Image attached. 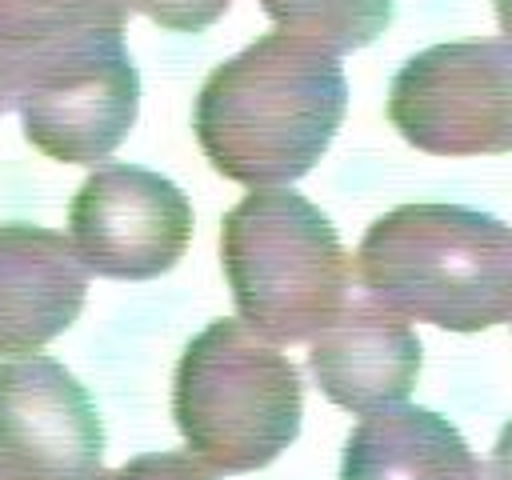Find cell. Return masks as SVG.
Masks as SVG:
<instances>
[{
    "mask_svg": "<svg viewBox=\"0 0 512 480\" xmlns=\"http://www.w3.org/2000/svg\"><path fill=\"white\" fill-rule=\"evenodd\" d=\"M344 108L348 80L336 52L292 32H268L204 80L192 128L220 176L280 188L328 152Z\"/></svg>",
    "mask_w": 512,
    "mask_h": 480,
    "instance_id": "cell-1",
    "label": "cell"
},
{
    "mask_svg": "<svg viewBox=\"0 0 512 480\" xmlns=\"http://www.w3.org/2000/svg\"><path fill=\"white\" fill-rule=\"evenodd\" d=\"M372 300L404 320L484 332L512 320V228L460 204L384 212L356 248Z\"/></svg>",
    "mask_w": 512,
    "mask_h": 480,
    "instance_id": "cell-2",
    "label": "cell"
},
{
    "mask_svg": "<svg viewBox=\"0 0 512 480\" xmlns=\"http://www.w3.org/2000/svg\"><path fill=\"white\" fill-rule=\"evenodd\" d=\"M220 260L240 320L268 344L316 340L348 304V252L300 192L260 188L228 208Z\"/></svg>",
    "mask_w": 512,
    "mask_h": 480,
    "instance_id": "cell-3",
    "label": "cell"
},
{
    "mask_svg": "<svg viewBox=\"0 0 512 480\" xmlns=\"http://www.w3.org/2000/svg\"><path fill=\"white\" fill-rule=\"evenodd\" d=\"M300 372L244 320H212L172 376V416L212 472H256L300 432Z\"/></svg>",
    "mask_w": 512,
    "mask_h": 480,
    "instance_id": "cell-4",
    "label": "cell"
},
{
    "mask_svg": "<svg viewBox=\"0 0 512 480\" xmlns=\"http://www.w3.org/2000/svg\"><path fill=\"white\" fill-rule=\"evenodd\" d=\"M388 120L432 156L512 152V36L416 52L392 76Z\"/></svg>",
    "mask_w": 512,
    "mask_h": 480,
    "instance_id": "cell-5",
    "label": "cell"
},
{
    "mask_svg": "<svg viewBox=\"0 0 512 480\" xmlns=\"http://www.w3.org/2000/svg\"><path fill=\"white\" fill-rule=\"evenodd\" d=\"M68 228L88 272L108 280H152L184 256L192 240V204L160 172L104 164L76 188Z\"/></svg>",
    "mask_w": 512,
    "mask_h": 480,
    "instance_id": "cell-6",
    "label": "cell"
},
{
    "mask_svg": "<svg viewBox=\"0 0 512 480\" xmlns=\"http://www.w3.org/2000/svg\"><path fill=\"white\" fill-rule=\"evenodd\" d=\"M0 456L24 480L100 476L96 404L60 360L32 352L0 364Z\"/></svg>",
    "mask_w": 512,
    "mask_h": 480,
    "instance_id": "cell-7",
    "label": "cell"
},
{
    "mask_svg": "<svg viewBox=\"0 0 512 480\" xmlns=\"http://www.w3.org/2000/svg\"><path fill=\"white\" fill-rule=\"evenodd\" d=\"M12 108L20 112L32 148L64 164H96L136 124L140 76L120 40L20 80Z\"/></svg>",
    "mask_w": 512,
    "mask_h": 480,
    "instance_id": "cell-8",
    "label": "cell"
},
{
    "mask_svg": "<svg viewBox=\"0 0 512 480\" xmlns=\"http://www.w3.org/2000/svg\"><path fill=\"white\" fill-rule=\"evenodd\" d=\"M308 368L332 404L376 416L408 400L420 376V340L404 316L364 292L312 340Z\"/></svg>",
    "mask_w": 512,
    "mask_h": 480,
    "instance_id": "cell-9",
    "label": "cell"
},
{
    "mask_svg": "<svg viewBox=\"0 0 512 480\" xmlns=\"http://www.w3.org/2000/svg\"><path fill=\"white\" fill-rule=\"evenodd\" d=\"M88 268L64 232L0 224V356L40 352L84 308Z\"/></svg>",
    "mask_w": 512,
    "mask_h": 480,
    "instance_id": "cell-10",
    "label": "cell"
},
{
    "mask_svg": "<svg viewBox=\"0 0 512 480\" xmlns=\"http://www.w3.org/2000/svg\"><path fill=\"white\" fill-rule=\"evenodd\" d=\"M340 480H488L464 436L436 412L396 404L364 416L340 460Z\"/></svg>",
    "mask_w": 512,
    "mask_h": 480,
    "instance_id": "cell-11",
    "label": "cell"
},
{
    "mask_svg": "<svg viewBox=\"0 0 512 480\" xmlns=\"http://www.w3.org/2000/svg\"><path fill=\"white\" fill-rule=\"evenodd\" d=\"M128 0H0V60L16 84L124 40Z\"/></svg>",
    "mask_w": 512,
    "mask_h": 480,
    "instance_id": "cell-12",
    "label": "cell"
},
{
    "mask_svg": "<svg viewBox=\"0 0 512 480\" xmlns=\"http://www.w3.org/2000/svg\"><path fill=\"white\" fill-rule=\"evenodd\" d=\"M260 8L280 32L304 36L336 56L372 44L392 20V0H260Z\"/></svg>",
    "mask_w": 512,
    "mask_h": 480,
    "instance_id": "cell-13",
    "label": "cell"
},
{
    "mask_svg": "<svg viewBox=\"0 0 512 480\" xmlns=\"http://www.w3.org/2000/svg\"><path fill=\"white\" fill-rule=\"evenodd\" d=\"M92 480H216V472L204 460L184 456V452H144Z\"/></svg>",
    "mask_w": 512,
    "mask_h": 480,
    "instance_id": "cell-14",
    "label": "cell"
},
{
    "mask_svg": "<svg viewBox=\"0 0 512 480\" xmlns=\"http://www.w3.org/2000/svg\"><path fill=\"white\" fill-rule=\"evenodd\" d=\"M232 0H128L132 12H144L168 32H204L228 12Z\"/></svg>",
    "mask_w": 512,
    "mask_h": 480,
    "instance_id": "cell-15",
    "label": "cell"
},
{
    "mask_svg": "<svg viewBox=\"0 0 512 480\" xmlns=\"http://www.w3.org/2000/svg\"><path fill=\"white\" fill-rule=\"evenodd\" d=\"M488 480H512V420L504 424L496 448H492V464H488Z\"/></svg>",
    "mask_w": 512,
    "mask_h": 480,
    "instance_id": "cell-16",
    "label": "cell"
},
{
    "mask_svg": "<svg viewBox=\"0 0 512 480\" xmlns=\"http://www.w3.org/2000/svg\"><path fill=\"white\" fill-rule=\"evenodd\" d=\"M12 108V76H8V64L0 60V116Z\"/></svg>",
    "mask_w": 512,
    "mask_h": 480,
    "instance_id": "cell-17",
    "label": "cell"
},
{
    "mask_svg": "<svg viewBox=\"0 0 512 480\" xmlns=\"http://www.w3.org/2000/svg\"><path fill=\"white\" fill-rule=\"evenodd\" d=\"M492 8H496V20H500V28L512 36V0H492Z\"/></svg>",
    "mask_w": 512,
    "mask_h": 480,
    "instance_id": "cell-18",
    "label": "cell"
},
{
    "mask_svg": "<svg viewBox=\"0 0 512 480\" xmlns=\"http://www.w3.org/2000/svg\"><path fill=\"white\" fill-rule=\"evenodd\" d=\"M0 480H24V476H20V472H16V468H12V464L0 456Z\"/></svg>",
    "mask_w": 512,
    "mask_h": 480,
    "instance_id": "cell-19",
    "label": "cell"
}]
</instances>
